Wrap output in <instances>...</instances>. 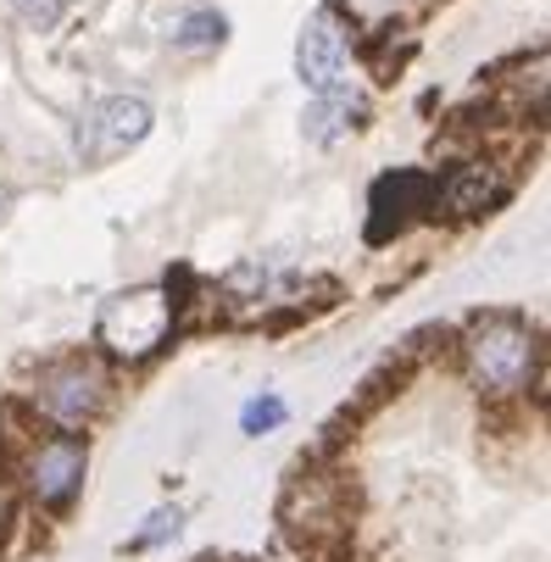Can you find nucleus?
Instances as JSON below:
<instances>
[{
  "label": "nucleus",
  "mask_w": 551,
  "mask_h": 562,
  "mask_svg": "<svg viewBox=\"0 0 551 562\" xmlns=\"http://www.w3.org/2000/svg\"><path fill=\"white\" fill-rule=\"evenodd\" d=\"M462 368L485 395H518L540 384V335L513 312L485 317L462 335Z\"/></svg>",
  "instance_id": "f257e3e1"
},
{
  "label": "nucleus",
  "mask_w": 551,
  "mask_h": 562,
  "mask_svg": "<svg viewBox=\"0 0 551 562\" xmlns=\"http://www.w3.org/2000/svg\"><path fill=\"white\" fill-rule=\"evenodd\" d=\"M173 317H179L173 290L134 284V290L101 301V312H95V346L106 357H117V362H145V357H156V351L168 346Z\"/></svg>",
  "instance_id": "f03ea898"
},
{
  "label": "nucleus",
  "mask_w": 551,
  "mask_h": 562,
  "mask_svg": "<svg viewBox=\"0 0 551 562\" xmlns=\"http://www.w3.org/2000/svg\"><path fill=\"white\" fill-rule=\"evenodd\" d=\"M106 395H112V384H106V373H101L95 362L67 357V362H56V368L40 373V384H34V413H40L45 424H56V429L72 435V429H85V424L101 418Z\"/></svg>",
  "instance_id": "7ed1b4c3"
},
{
  "label": "nucleus",
  "mask_w": 551,
  "mask_h": 562,
  "mask_svg": "<svg viewBox=\"0 0 551 562\" xmlns=\"http://www.w3.org/2000/svg\"><path fill=\"white\" fill-rule=\"evenodd\" d=\"M156 112L145 95H106L85 112V123H78V162L85 168H106L117 162V156H128L145 134H150Z\"/></svg>",
  "instance_id": "20e7f679"
},
{
  "label": "nucleus",
  "mask_w": 551,
  "mask_h": 562,
  "mask_svg": "<svg viewBox=\"0 0 551 562\" xmlns=\"http://www.w3.org/2000/svg\"><path fill=\"white\" fill-rule=\"evenodd\" d=\"M85 473H90V451L85 440H72V435H56L45 440L34 457H29V496L45 507V513H67L72 496L85 491Z\"/></svg>",
  "instance_id": "39448f33"
},
{
  "label": "nucleus",
  "mask_w": 551,
  "mask_h": 562,
  "mask_svg": "<svg viewBox=\"0 0 551 562\" xmlns=\"http://www.w3.org/2000/svg\"><path fill=\"white\" fill-rule=\"evenodd\" d=\"M507 195H513V179H507L496 162H462V168H451L446 179H435V201H429V212H435V217H457V223H468V217L496 212Z\"/></svg>",
  "instance_id": "423d86ee"
},
{
  "label": "nucleus",
  "mask_w": 551,
  "mask_h": 562,
  "mask_svg": "<svg viewBox=\"0 0 551 562\" xmlns=\"http://www.w3.org/2000/svg\"><path fill=\"white\" fill-rule=\"evenodd\" d=\"M429 201H435V173H424V168H396V173L373 179V190H368V212H373L368 239L373 246L390 239V228H402L418 212H429Z\"/></svg>",
  "instance_id": "0eeeda50"
},
{
  "label": "nucleus",
  "mask_w": 551,
  "mask_h": 562,
  "mask_svg": "<svg viewBox=\"0 0 551 562\" xmlns=\"http://www.w3.org/2000/svg\"><path fill=\"white\" fill-rule=\"evenodd\" d=\"M340 56H346V34L335 29V12H312L301 40H295V72L312 95H324L340 85Z\"/></svg>",
  "instance_id": "6e6552de"
},
{
  "label": "nucleus",
  "mask_w": 551,
  "mask_h": 562,
  "mask_svg": "<svg viewBox=\"0 0 551 562\" xmlns=\"http://www.w3.org/2000/svg\"><path fill=\"white\" fill-rule=\"evenodd\" d=\"M351 117H368V106H362V95H357L351 78H340L335 90H324L318 101H312V112H306V139H312V145H329L340 128H357Z\"/></svg>",
  "instance_id": "1a4fd4ad"
},
{
  "label": "nucleus",
  "mask_w": 551,
  "mask_h": 562,
  "mask_svg": "<svg viewBox=\"0 0 551 562\" xmlns=\"http://www.w3.org/2000/svg\"><path fill=\"white\" fill-rule=\"evenodd\" d=\"M168 40L179 50H217L228 40V18L201 7V0H179V18L168 23Z\"/></svg>",
  "instance_id": "9d476101"
},
{
  "label": "nucleus",
  "mask_w": 551,
  "mask_h": 562,
  "mask_svg": "<svg viewBox=\"0 0 551 562\" xmlns=\"http://www.w3.org/2000/svg\"><path fill=\"white\" fill-rule=\"evenodd\" d=\"M179 524H184L179 507H156V513L145 518V529H134V535L123 540V551H150V546H162V540L179 535Z\"/></svg>",
  "instance_id": "9b49d317"
},
{
  "label": "nucleus",
  "mask_w": 551,
  "mask_h": 562,
  "mask_svg": "<svg viewBox=\"0 0 551 562\" xmlns=\"http://www.w3.org/2000/svg\"><path fill=\"white\" fill-rule=\"evenodd\" d=\"M284 413H290V407H284L279 395H251L246 407H240V429H246V435H268V429L284 424Z\"/></svg>",
  "instance_id": "f8f14e48"
},
{
  "label": "nucleus",
  "mask_w": 551,
  "mask_h": 562,
  "mask_svg": "<svg viewBox=\"0 0 551 562\" xmlns=\"http://www.w3.org/2000/svg\"><path fill=\"white\" fill-rule=\"evenodd\" d=\"M23 18L29 23H56V0H23Z\"/></svg>",
  "instance_id": "ddd939ff"
},
{
  "label": "nucleus",
  "mask_w": 551,
  "mask_h": 562,
  "mask_svg": "<svg viewBox=\"0 0 551 562\" xmlns=\"http://www.w3.org/2000/svg\"><path fill=\"white\" fill-rule=\"evenodd\" d=\"M7 201H12V195H7V190H0V212H7Z\"/></svg>",
  "instance_id": "4468645a"
}]
</instances>
